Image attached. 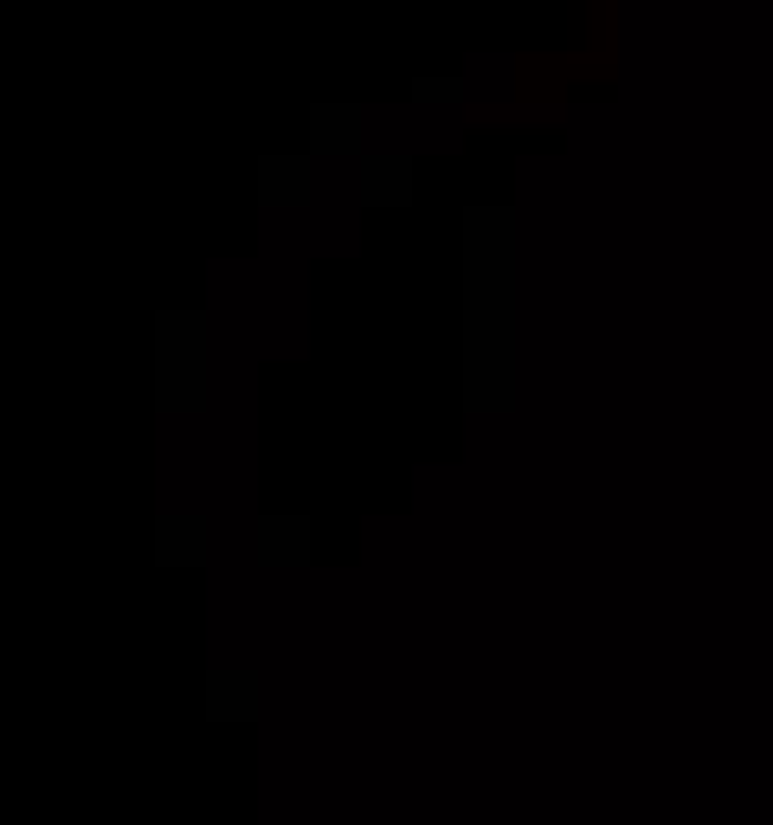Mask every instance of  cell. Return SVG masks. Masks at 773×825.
<instances>
[{"instance_id":"cell-1","label":"cell","mask_w":773,"mask_h":825,"mask_svg":"<svg viewBox=\"0 0 773 825\" xmlns=\"http://www.w3.org/2000/svg\"><path fill=\"white\" fill-rule=\"evenodd\" d=\"M264 194L278 200H303V155H284V161H264Z\"/></svg>"},{"instance_id":"cell-2","label":"cell","mask_w":773,"mask_h":825,"mask_svg":"<svg viewBox=\"0 0 773 825\" xmlns=\"http://www.w3.org/2000/svg\"><path fill=\"white\" fill-rule=\"evenodd\" d=\"M175 549H181L187 562H200V523H194V516H187V523H175V516L161 523V555H175Z\"/></svg>"},{"instance_id":"cell-3","label":"cell","mask_w":773,"mask_h":825,"mask_svg":"<svg viewBox=\"0 0 773 825\" xmlns=\"http://www.w3.org/2000/svg\"><path fill=\"white\" fill-rule=\"evenodd\" d=\"M406 188V161H368V200Z\"/></svg>"},{"instance_id":"cell-4","label":"cell","mask_w":773,"mask_h":825,"mask_svg":"<svg viewBox=\"0 0 773 825\" xmlns=\"http://www.w3.org/2000/svg\"><path fill=\"white\" fill-rule=\"evenodd\" d=\"M330 136H335V143H355V111H342V116L323 111V116H316V143H330Z\"/></svg>"}]
</instances>
